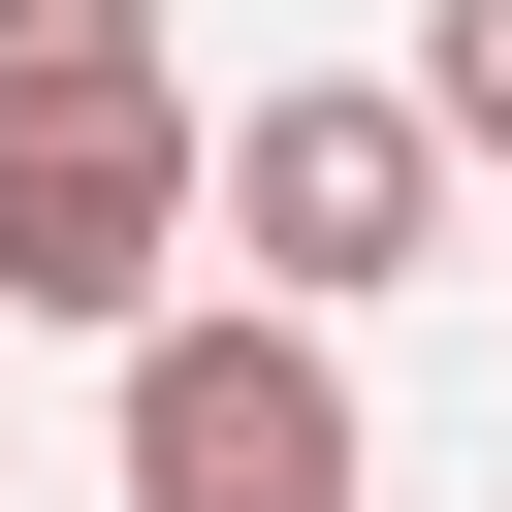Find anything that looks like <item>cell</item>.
<instances>
[{
    "mask_svg": "<svg viewBox=\"0 0 512 512\" xmlns=\"http://www.w3.org/2000/svg\"><path fill=\"white\" fill-rule=\"evenodd\" d=\"M416 128H448V160H512V0H448V32H416Z\"/></svg>",
    "mask_w": 512,
    "mask_h": 512,
    "instance_id": "5",
    "label": "cell"
},
{
    "mask_svg": "<svg viewBox=\"0 0 512 512\" xmlns=\"http://www.w3.org/2000/svg\"><path fill=\"white\" fill-rule=\"evenodd\" d=\"M192 224H224V256L288 288V320H352V288H416V256H448V128H416V64H384V96L320 64V96H256V128H192Z\"/></svg>",
    "mask_w": 512,
    "mask_h": 512,
    "instance_id": "1",
    "label": "cell"
},
{
    "mask_svg": "<svg viewBox=\"0 0 512 512\" xmlns=\"http://www.w3.org/2000/svg\"><path fill=\"white\" fill-rule=\"evenodd\" d=\"M192 288V96H32L0 128V320H160Z\"/></svg>",
    "mask_w": 512,
    "mask_h": 512,
    "instance_id": "3",
    "label": "cell"
},
{
    "mask_svg": "<svg viewBox=\"0 0 512 512\" xmlns=\"http://www.w3.org/2000/svg\"><path fill=\"white\" fill-rule=\"evenodd\" d=\"M32 96H160V0H0V128Z\"/></svg>",
    "mask_w": 512,
    "mask_h": 512,
    "instance_id": "4",
    "label": "cell"
},
{
    "mask_svg": "<svg viewBox=\"0 0 512 512\" xmlns=\"http://www.w3.org/2000/svg\"><path fill=\"white\" fill-rule=\"evenodd\" d=\"M352 480H384V448H352V352H320L288 288H256V320H192V288L128 320V512H352Z\"/></svg>",
    "mask_w": 512,
    "mask_h": 512,
    "instance_id": "2",
    "label": "cell"
}]
</instances>
